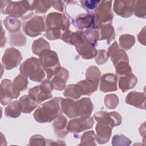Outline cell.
I'll return each mask as SVG.
<instances>
[{"instance_id": "83f0119b", "label": "cell", "mask_w": 146, "mask_h": 146, "mask_svg": "<svg viewBox=\"0 0 146 146\" xmlns=\"http://www.w3.org/2000/svg\"><path fill=\"white\" fill-rule=\"evenodd\" d=\"M31 49L34 54L39 56L44 51L50 50V46L43 38H40L33 42Z\"/></svg>"}, {"instance_id": "4fadbf2b", "label": "cell", "mask_w": 146, "mask_h": 146, "mask_svg": "<svg viewBox=\"0 0 146 146\" xmlns=\"http://www.w3.org/2000/svg\"><path fill=\"white\" fill-rule=\"evenodd\" d=\"M135 1H115L113 10L115 13L123 18L131 17L133 13Z\"/></svg>"}, {"instance_id": "7bdbcfd3", "label": "cell", "mask_w": 146, "mask_h": 146, "mask_svg": "<svg viewBox=\"0 0 146 146\" xmlns=\"http://www.w3.org/2000/svg\"><path fill=\"white\" fill-rule=\"evenodd\" d=\"M108 59L107 52L104 50H99L95 58V62L98 64H103L106 63Z\"/></svg>"}, {"instance_id": "603a6c76", "label": "cell", "mask_w": 146, "mask_h": 146, "mask_svg": "<svg viewBox=\"0 0 146 146\" xmlns=\"http://www.w3.org/2000/svg\"><path fill=\"white\" fill-rule=\"evenodd\" d=\"M29 95L38 104L52 97L51 92L46 91L40 86H37L30 88L29 91Z\"/></svg>"}, {"instance_id": "d6a6232c", "label": "cell", "mask_w": 146, "mask_h": 146, "mask_svg": "<svg viewBox=\"0 0 146 146\" xmlns=\"http://www.w3.org/2000/svg\"><path fill=\"white\" fill-rule=\"evenodd\" d=\"M80 87L82 95H90L98 88V86L86 80H81L77 83Z\"/></svg>"}, {"instance_id": "7402d4cb", "label": "cell", "mask_w": 146, "mask_h": 146, "mask_svg": "<svg viewBox=\"0 0 146 146\" xmlns=\"http://www.w3.org/2000/svg\"><path fill=\"white\" fill-rule=\"evenodd\" d=\"M61 109L64 114L69 118L78 116V106L76 102L69 99H62L60 102Z\"/></svg>"}, {"instance_id": "cb8c5ba5", "label": "cell", "mask_w": 146, "mask_h": 146, "mask_svg": "<svg viewBox=\"0 0 146 146\" xmlns=\"http://www.w3.org/2000/svg\"><path fill=\"white\" fill-rule=\"evenodd\" d=\"M137 82V79L132 72L121 76L119 80V87L122 92L131 89L135 87Z\"/></svg>"}, {"instance_id": "d4e9b609", "label": "cell", "mask_w": 146, "mask_h": 146, "mask_svg": "<svg viewBox=\"0 0 146 146\" xmlns=\"http://www.w3.org/2000/svg\"><path fill=\"white\" fill-rule=\"evenodd\" d=\"M100 30L99 40H106L110 43L115 38V30L111 23L101 25L99 28Z\"/></svg>"}, {"instance_id": "f1b7e54d", "label": "cell", "mask_w": 146, "mask_h": 146, "mask_svg": "<svg viewBox=\"0 0 146 146\" xmlns=\"http://www.w3.org/2000/svg\"><path fill=\"white\" fill-rule=\"evenodd\" d=\"M22 108L19 102L14 101L10 103L5 109V114L6 116L16 118L20 116Z\"/></svg>"}, {"instance_id": "8992f818", "label": "cell", "mask_w": 146, "mask_h": 146, "mask_svg": "<svg viewBox=\"0 0 146 146\" xmlns=\"http://www.w3.org/2000/svg\"><path fill=\"white\" fill-rule=\"evenodd\" d=\"M111 5L112 1H100L93 14L95 29H98L102 25L112 22L113 16L111 11Z\"/></svg>"}, {"instance_id": "ac0fdd59", "label": "cell", "mask_w": 146, "mask_h": 146, "mask_svg": "<svg viewBox=\"0 0 146 146\" xmlns=\"http://www.w3.org/2000/svg\"><path fill=\"white\" fill-rule=\"evenodd\" d=\"M68 71L64 68L62 67L54 75L51 80V83L54 88L58 91H62L66 87V83L68 78Z\"/></svg>"}, {"instance_id": "7a4b0ae2", "label": "cell", "mask_w": 146, "mask_h": 146, "mask_svg": "<svg viewBox=\"0 0 146 146\" xmlns=\"http://www.w3.org/2000/svg\"><path fill=\"white\" fill-rule=\"evenodd\" d=\"M33 1H1V13L16 18L20 17L23 20L29 19L33 15Z\"/></svg>"}, {"instance_id": "60d3db41", "label": "cell", "mask_w": 146, "mask_h": 146, "mask_svg": "<svg viewBox=\"0 0 146 146\" xmlns=\"http://www.w3.org/2000/svg\"><path fill=\"white\" fill-rule=\"evenodd\" d=\"M112 143L113 145H128L131 144V141L126 137L125 136L122 135H115L113 137L112 140Z\"/></svg>"}, {"instance_id": "f35d334b", "label": "cell", "mask_w": 146, "mask_h": 146, "mask_svg": "<svg viewBox=\"0 0 146 146\" xmlns=\"http://www.w3.org/2000/svg\"><path fill=\"white\" fill-rule=\"evenodd\" d=\"M119 98L115 94L107 95L104 98V104L110 109L115 108L119 103Z\"/></svg>"}, {"instance_id": "9c48e42d", "label": "cell", "mask_w": 146, "mask_h": 146, "mask_svg": "<svg viewBox=\"0 0 146 146\" xmlns=\"http://www.w3.org/2000/svg\"><path fill=\"white\" fill-rule=\"evenodd\" d=\"M22 59L21 52L14 47L8 48L2 58V65L6 70H11L17 67Z\"/></svg>"}, {"instance_id": "9a60e30c", "label": "cell", "mask_w": 146, "mask_h": 146, "mask_svg": "<svg viewBox=\"0 0 146 146\" xmlns=\"http://www.w3.org/2000/svg\"><path fill=\"white\" fill-rule=\"evenodd\" d=\"M75 23L79 29H95L94 15L92 13L80 14L76 17Z\"/></svg>"}, {"instance_id": "f6af8a7d", "label": "cell", "mask_w": 146, "mask_h": 146, "mask_svg": "<svg viewBox=\"0 0 146 146\" xmlns=\"http://www.w3.org/2000/svg\"><path fill=\"white\" fill-rule=\"evenodd\" d=\"M52 6L54 8L59 11H63V2L59 1H52Z\"/></svg>"}, {"instance_id": "ee69618b", "label": "cell", "mask_w": 146, "mask_h": 146, "mask_svg": "<svg viewBox=\"0 0 146 146\" xmlns=\"http://www.w3.org/2000/svg\"><path fill=\"white\" fill-rule=\"evenodd\" d=\"M45 139L44 138L39 135H35L33 136L30 139V145H45Z\"/></svg>"}, {"instance_id": "d590c367", "label": "cell", "mask_w": 146, "mask_h": 146, "mask_svg": "<svg viewBox=\"0 0 146 146\" xmlns=\"http://www.w3.org/2000/svg\"><path fill=\"white\" fill-rule=\"evenodd\" d=\"M10 44L12 46H22L26 42V37L20 31L15 33H10Z\"/></svg>"}, {"instance_id": "4dcf8cb0", "label": "cell", "mask_w": 146, "mask_h": 146, "mask_svg": "<svg viewBox=\"0 0 146 146\" xmlns=\"http://www.w3.org/2000/svg\"><path fill=\"white\" fill-rule=\"evenodd\" d=\"M100 74L101 72L97 67L94 66H90L86 70V80L96 86H98V83L100 79Z\"/></svg>"}, {"instance_id": "8fae6325", "label": "cell", "mask_w": 146, "mask_h": 146, "mask_svg": "<svg viewBox=\"0 0 146 146\" xmlns=\"http://www.w3.org/2000/svg\"><path fill=\"white\" fill-rule=\"evenodd\" d=\"M107 54L111 58L115 67L123 63H128V57L126 52L119 47L116 41L108 47Z\"/></svg>"}, {"instance_id": "e575fe53", "label": "cell", "mask_w": 146, "mask_h": 146, "mask_svg": "<svg viewBox=\"0 0 146 146\" xmlns=\"http://www.w3.org/2000/svg\"><path fill=\"white\" fill-rule=\"evenodd\" d=\"M96 135L93 131L84 132L81 137V143L79 145H96L95 143Z\"/></svg>"}, {"instance_id": "e0dca14e", "label": "cell", "mask_w": 146, "mask_h": 146, "mask_svg": "<svg viewBox=\"0 0 146 146\" xmlns=\"http://www.w3.org/2000/svg\"><path fill=\"white\" fill-rule=\"evenodd\" d=\"M75 48L79 54L85 59L93 58L96 56L98 53L95 46L88 40L75 46Z\"/></svg>"}, {"instance_id": "7c38bea8", "label": "cell", "mask_w": 146, "mask_h": 146, "mask_svg": "<svg viewBox=\"0 0 146 146\" xmlns=\"http://www.w3.org/2000/svg\"><path fill=\"white\" fill-rule=\"evenodd\" d=\"M94 116L98 122L108 124L112 127L117 126L121 123V117L116 112L99 111L96 112Z\"/></svg>"}, {"instance_id": "1f68e13d", "label": "cell", "mask_w": 146, "mask_h": 146, "mask_svg": "<svg viewBox=\"0 0 146 146\" xmlns=\"http://www.w3.org/2000/svg\"><path fill=\"white\" fill-rule=\"evenodd\" d=\"M52 5V1H34L33 6L37 14L45 13Z\"/></svg>"}, {"instance_id": "44dd1931", "label": "cell", "mask_w": 146, "mask_h": 146, "mask_svg": "<svg viewBox=\"0 0 146 146\" xmlns=\"http://www.w3.org/2000/svg\"><path fill=\"white\" fill-rule=\"evenodd\" d=\"M78 111V116L80 117H87L91 115L94 106L89 98H83L76 101Z\"/></svg>"}, {"instance_id": "74e56055", "label": "cell", "mask_w": 146, "mask_h": 146, "mask_svg": "<svg viewBox=\"0 0 146 146\" xmlns=\"http://www.w3.org/2000/svg\"><path fill=\"white\" fill-rule=\"evenodd\" d=\"M28 83L27 78L21 74L17 76L13 81L14 86L19 91L25 90L27 88Z\"/></svg>"}, {"instance_id": "ffe728a7", "label": "cell", "mask_w": 146, "mask_h": 146, "mask_svg": "<svg viewBox=\"0 0 146 146\" xmlns=\"http://www.w3.org/2000/svg\"><path fill=\"white\" fill-rule=\"evenodd\" d=\"M67 121L66 117L61 113L59 114L54 121L52 124L54 132L59 137H64L68 131L67 129Z\"/></svg>"}, {"instance_id": "bcb514c9", "label": "cell", "mask_w": 146, "mask_h": 146, "mask_svg": "<svg viewBox=\"0 0 146 146\" xmlns=\"http://www.w3.org/2000/svg\"><path fill=\"white\" fill-rule=\"evenodd\" d=\"M145 27L143 28V29L140 31V33L138 35V39L139 42L144 45H145Z\"/></svg>"}, {"instance_id": "5bb4252c", "label": "cell", "mask_w": 146, "mask_h": 146, "mask_svg": "<svg viewBox=\"0 0 146 146\" xmlns=\"http://www.w3.org/2000/svg\"><path fill=\"white\" fill-rule=\"evenodd\" d=\"M117 78L115 74L107 73L102 76L100 82V90L103 92L115 91L117 90Z\"/></svg>"}, {"instance_id": "8d00e7d4", "label": "cell", "mask_w": 146, "mask_h": 146, "mask_svg": "<svg viewBox=\"0 0 146 146\" xmlns=\"http://www.w3.org/2000/svg\"><path fill=\"white\" fill-rule=\"evenodd\" d=\"M133 12L136 17L144 18L146 15V1H135Z\"/></svg>"}, {"instance_id": "ba28073f", "label": "cell", "mask_w": 146, "mask_h": 146, "mask_svg": "<svg viewBox=\"0 0 146 146\" xmlns=\"http://www.w3.org/2000/svg\"><path fill=\"white\" fill-rule=\"evenodd\" d=\"M20 94L10 80L3 79L1 83V103L6 105L10 103L13 99H17Z\"/></svg>"}, {"instance_id": "6da1fadb", "label": "cell", "mask_w": 146, "mask_h": 146, "mask_svg": "<svg viewBox=\"0 0 146 146\" xmlns=\"http://www.w3.org/2000/svg\"><path fill=\"white\" fill-rule=\"evenodd\" d=\"M69 26V20L64 14L51 13L46 17L44 35L49 40L60 38Z\"/></svg>"}, {"instance_id": "ab89813d", "label": "cell", "mask_w": 146, "mask_h": 146, "mask_svg": "<svg viewBox=\"0 0 146 146\" xmlns=\"http://www.w3.org/2000/svg\"><path fill=\"white\" fill-rule=\"evenodd\" d=\"M88 40L95 46L97 44L98 40L99 39V32L94 29H88L84 31Z\"/></svg>"}, {"instance_id": "484cf974", "label": "cell", "mask_w": 146, "mask_h": 146, "mask_svg": "<svg viewBox=\"0 0 146 146\" xmlns=\"http://www.w3.org/2000/svg\"><path fill=\"white\" fill-rule=\"evenodd\" d=\"M19 102L21 106L22 111L23 113H30L38 106L37 103L29 95L22 96L19 99Z\"/></svg>"}, {"instance_id": "3957f363", "label": "cell", "mask_w": 146, "mask_h": 146, "mask_svg": "<svg viewBox=\"0 0 146 146\" xmlns=\"http://www.w3.org/2000/svg\"><path fill=\"white\" fill-rule=\"evenodd\" d=\"M62 98L56 97L40 106L34 113L35 120L41 123H50L62 113Z\"/></svg>"}, {"instance_id": "277c9868", "label": "cell", "mask_w": 146, "mask_h": 146, "mask_svg": "<svg viewBox=\"0 0 146 146\" xmlns=\"http://www.w3.org/2000/svg\"><path fill=\"white\" fill-rule=\"evenodd\" d=\"M19 70L22 75L36 82H41L45 76L39 59L34 57L26 59L21 65Z\"/></svg>"}, {"instance_id": "30bf717a", "label": "cell", "mask_w": 146, "mask_h": 146, "mask_svg": "<svg viewBox=\"0 0 146 146\" xmlns=\"http://www.w3.org/2000/svg\"><path fill=\"white\" fill-rule=\"evenodd\" d=\"M94 123L91 117H79L70 120L67 125L68 132L72 133H80L84 130L91 128Z\"/></svg>"}, {"instance_id": "52a82bcc", "label": "cell", "mask_w": 146, "mask_h": 146, "mask_svg": "<svg viewBox=\"0 0 146 146\" xmlns=\"http://www.w3.org/2000/svg\"><path fill=\"white\" fill-rule=\"evenodd\" d=\"M45 30V23L43 16L36 15L23 24V31L30 37L40 35Z\"/></svg>"}, {"instance_id": "b9f144b4", "label": "cell", "mask_w": 146, "mask_h": 146, "mask_svg": "<svg viewBox=\"0 0 146 146\" xmlns=\"http://www.w3.org/2000/svg\"><path fill=\"white\" fill-rule=\"evenodd\" d=\"M83 7L88 12H91L96 9L100 1H80Z\"/></svg>"}, {"instance_id": "4316f807", "label": "cell", "mask_w": 146, "mask_h": 146, "mask_svg": "<svg viewBox=\"0 0 146 146\" xmlns=\"http://www.w3.org/2000/svg\"><path fill=\"white\" fill-rule=\"evenodd\" d=\"M63 95L67 99L76 100L81 96L82 92L80 86L78 84H70L67 86Z\"/></svg>"}, {"instance_id": "f546056e", "label": "cell", "mask_w": 146, "mask_h": 146, "mask_svg": "<svg viewBox=\"0 0 146 146\" xmlns=\"http://www.w3.org/2000/svg\"><path fill=\"white\" fill-rule=\"evenodd\" d=\"M4 25L10 33H15L19 31L21 22L19 19L10 16L7 17L4 19Z\"/></svg>"}, {"instance_id": "d6986e66", "label": "cell", "mask_w": 146, "mask_h": 146, "mask_svg": "<svg viewBox=\"0 0 146 146\" xmlns=\"http://www.w3.org/2000/svg\"><path fill=\"white\" fill-rule=\"evenodd\" d=\"M145 95L144 92H130L125 98L127 104L143 110L145 109Z\"/></svg>"}, {"instance_id": "836d02e7", "label": "cell", "mask_w": 146, "mask_h": 146, "mask_svg": "<svg viewBox=\"0 0 146 146\" xmlns=\"http://www.w3.org/2000/svg\"><path fill=\"white\" fill-rule=\"evenodd\" d=\"M120 46L124 50H128L131 48L135 43L134 36L129 34L121 35L119 38Z\"/></svg>"}, {"instance_id": "2e32d148", "label": "cell", "mask_w": 146, "mask_h": 146, "mask_svg": "<svg viewBox=\"0 0 146 146\" xmlns=\"http://www.w3.org/2000/svg\"><path fill=\"white\" fill-rule=\"evenodd\" d=\"M112 127L103 123L98 122L96 125V140L99 144H104L108 141L112 132Z\"/></svg>"}, {"instance_id": "5b68a950", "label": "cell", "mask_w": 146, "mask_h": 146, "mask_svg": "<svg viewBox=\"0 0 146 146\" xmlns=\"http://www.w3.org/2000/svg\"><path fill=\"white\" fill-rule=\"evenodd\" d=\"M39 56L40 63L47 74V79H51L61 68L57 54L50 49L44 51Z\"/></svg>"}]
</instances>
